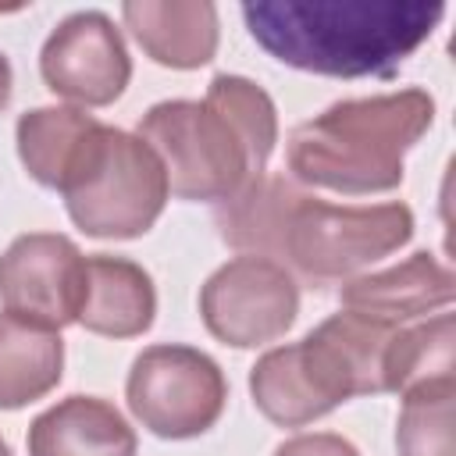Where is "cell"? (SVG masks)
Masks as SVG:
<instances>
[{
	"label": "cell",
	"mask_w": 456,
	"mask_h": 456,
	"mask_svg": "<svg viewBox=\"0 0 456 456\" xmlns=\"http://www.w3.org/2000/svg\"><path fill=\"white\" fill-rule=\"evenodd\" d=\"M135 135L160 157L175 200L224 203L267 171L278 146V110L253 78L221 71L203 100L153 103Z\"/></svg>",
	"instance_id": "obj_1"
},
{
	"label": "cell",
	"mask_w": 456,
	"mask_h": 456,
	"mask_svg": "<svg viewBox=\"0 0 456 456\" xmlns=\"http://www.w3.org/2000/svg\"><path fill=\"white\" fill-rule=\"evenodd\" d=\"M256 46L324 78H388L445 18L428 0H256L242 4Z\"/></svg>",
	"instance_id": "obj_2"
},
{
	"label": "cell",
	"mask_w": 456,
	"mask_h": 456,
	"mask_svg": "<svg viewBox=\"0 0 456 456\" xmlns=\"http://www.w3.org/2000/svg\"><path fill=\"white\" fill-rule=\"evenodd\" d=\"M435 125L424 89L338 100L289 135V175L299 185L374 196L403 185V157Z\"/></svg>",
	"instance_id": "obj_3"
},
{
	"label": "cell",
	"mask_w": 456,
	"mask_h": 456,
	"mask_svg": "<svg viewBox=\"0 0 456 456\" xmlns=\"http://www.w3.org/2000/svg\"><path fill=\"white\" fill-rule=\"evenodd\" d=\"M57 192L75 228L93 239H139L171 200L160 157L135 132L100 118L78 142Z\"/></svg>",
	"instance_id": "obj_4"
},
{
	"label": "cell",
	"mask_w": 456,
	"mask_h": 456,
	"mask_svg": "<svg viewBox=\"0 0 456 456\" xmlns=\"http://www.w3.org/2000/svg\"><path fill=\"white\" fill-rule=\"evenodd\" d=\"M413 239V210L388 203H328L299 196L289 210L278 264L310 285L349 281Z\"/></svg>",
	"instance_id": "obj_5"
},
{
	"label": "cell",
	"mask_w": 456,
	"mask_h": 456,
	"mask_svg": "<svg viewBox=\"0 0 456 456\" xmlns=\"http://www.w3.org/2000/svg\"><path fill=\"white\" fill-rule=\"evenodd\" d=\"M125 399L132 417L157 438L185 442L207 435L228 403V381L214 356L196 346H146L128 370Z\"/></svg>",
	"instance_id": "obj_6"
},
{
	"label": "cell",
	"mask_w": 456,
	"mask_h": 456,
	"mask_svg": "<svg viewBox=\"0 0 456 456\" xmlns=\"http://www.w3.org/2000/svg\"><path fill=\"white\" fill-rule=\"evenodd\" d=\"M253 406L278 428H306L360 395L356 367L338 335L321 321L299 342L267 349L249 367Z\"/></svg>",
	"instance_id": "obj_7"
},
{
	"label": "cell",
	"mask_w": 456,
	"mask_h": 456,
	"mask_svg": "<svg viewBox=\"0 0 456 456\" xmlns=\"http://www.w3.org/2000/svg\"><path fill=\"white\" fill-rule=\"evenodd\" d=\"M200 317L232 349L271 346L299 317V281L278 260L239 253L203 281Z\"/></svg>",
	"instance_id": "obj_8"
},
{
	"label": "cell",
	"mask_w": 456,
	"mask_h": 456,
	"mask_svg": "<svg viewBox=\"0 0 456 456\" xmlns=\"http://www.w3.org/2000/svg\"><path fill=\"white\" fill-rule=\"evenodd\" d=\"M86 256L57 232H25L0 253V306L21 321L61 331L78 321Z\"/></svg>",
	"instance_id": "obj_9"
},
{
	"label": "cell",
	"mask_w": 456,
	"mask_h": 456,
	"mask_svg": "<svg viewBox=\"0 0 456 456\" xmlns=\"http://www.w3.org/2000/svg\"><path fill=\"white\" fill-rule=\"evenodd\" d=\"M39 75L71 107H110L132 82V57L121 28L103 11H75L46 36Z\"/></svg>",
	"instance_id": "obj_10"
},
{
	"label": "cell",
	"mask_w": 456,
	"mask_h": 456,
	"mask_svg": "<svg viewBox=\"0 0 456 456\" xmlns=\"http://www.w3.org/2000/svg\"><path fill=\"white\" fill-rule=\"evenodd\" d=\"M456 296L452 271L428 249L406 256L395 267L356 274L342 281L338 303L342 310H353L360 317H370L388 328H403L413 321H424L435 310H445Z\"/></svg>",
	"instance_id": "obj_11"
},
{
	"label": "cell",
	"mask_w": 456,
	"mask_h": 456,
	"mask_svg": "<svg viewBox=\"0 0 456 456\" xmlns=\"http://www.w3.org/2000/svg\"><path fill=\"white\" fill-rule=\"evenodd\" d=\"M121 21L160 68L196 71L217 53L221 25L210 0H125Z\"/></svg>",
	"instance_id": "obj_12"
},
{
	"label": "cell",
	"mask_w": 456,
	"mask_h": 456,
	"mask_svg": "<svg viewBox=\"0 0 456 456\" xmlns=\"http://www.w3.org/2000/svg\"><path fill=\"white\" fill-rule=\"evenodd\" d=\"M25 445L28 456H135L139 438L114 403L68 395L28 424Z\"/></svg>",
	"instance_id": "obj_13"
},
{
	"label": "cell",
	"mask_w": 456,
	"mask_h": 456,
	"mask_svg": "<svg viewBox=\"0 0 456 456\" xmlns=\"http://www.w3.org/2000/svg\"><path fill=\"white\" fill-rule=\"evenodd\" d=\"M153 317L157 289L142 264L110 253L86 256V296L75 324L103 338H135L150 331Z\"/></svg>",
	"instance_id": "obj_14"
},
{
	"label": "cell",
	"mask_w": 456,
	"mask_h": 456,
	"mask_svg": "<svg viewBox=\"0 0 456 456\" xmlns=\"http://www.w3.org/2000/svg\"><path fill=\"white\" fill-rule=\"evenodd\" d=\"M299 196H303V189L289 175H271V171L253 175L235 196H228L214 210L221 242L246 256L278 260L285 221Z\"/></svg>",
	"instance_id": "obj_15"
},
{
	"label": "cell",
	"mask_w": 456,
	"mask_h": 456,
	"mask_svg": "<svg viewBox=\"0 0 456 456\" xmlns=\"http://www.w3.org/2000/svg\"><path fill=\"white\" fill-rule=\"evenodd\" d=\"M64 378L61 331L0 314V410H21L50 395Z\"/></svg>",
	"instance_id": "obj_16"
},
{
	"label": "cell",
	"mask_w": 456,
	"mask_h": 456,
	"mask_svg": "<svg viewBox=\"0 0 456 456\" xmlns=\"http://www.w3.org/2000/svg\"><path fill=\"white\" fill-rule=\"evenodd\" d=\"M93 125H96V118L71 103L25 110L14 125V142H18V160L28 171V178L39 182L43 189L57 192L78 142L86 139V132Z\"/></svg>",
	"instance_id": "obj_17"
},
{
	"label": "cell",
	"mask_w": 456,
	"mask_h": 456,
	"mask_svg": "<svg viewBox=\"0 0 456 456\" xmlns=\"http://www.w3.org/2000/svg\"><path fill=\"white\" fill-rule=\"evenodd\" d=\"M456 321L452 314H435L392 331L385 353V392H406L424 381L456 378Z\"/></svg>",
	"instance_id": "obj_18"
},
{
	"label": "cell",
	"mask_w": 456,
	"mask_h": 456,
	"mask_svg": "<svg viewBox=\"0 0 456 456\" xmlns=\"http://www.w3.org/2000/svg\"><path fill=\"white\" fill-rule=\"evenodd\" d=\"M456 424V378L424 381L403 392L395 420L399 456H452Z\"/></svg>",
	"instance_id": "obj_19"
},
{
	"label": "cell",
	"mask_w": 456,
	"mask_h": 456,
	"mask_svg": "<svg viewBox=\"0 0 456 456\" xmlns=\"http://www.w3.org/2000/svg\"><path fill=\"white\" fill-rule=\"evenodd\" d=\"M274 456H360V449L335 431H306L285 438L274 449Z\"/></svg>",
	"instance_id": "obj_20"
},
{
	"label": "cell",
	"mask_w": 456,
	"mask_h": 456,
	"mask_svg": "<svg viewBox=\"0 0 456 456\" xmlns=\"http://www.w3.org/2000/svg\"><path fill=\"white\" fill-rule=\"evenodd\" d=\"M11 93H14V71H11V61L0 53V110L11 103Z\"/></svg>",
	"instance_id": "obj_21"
},
{
	"label": "cell",
	"mask_w": 456,
	"mask_h": 456,
	"mask_svg": "<svg viewBox=\"0 0 456 456\" xmlns=\"http://www.w3.org/2000/svg\"><path fill=\"white\" fill-rule=\"evenodd\" d=\"M0 456H14V452H11V445H7L4 438H0Z\"/></svg>",
	"instance_id": "obj_22"
}]
</instances>
